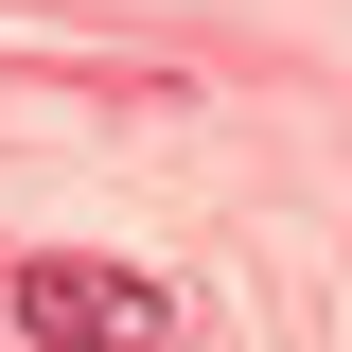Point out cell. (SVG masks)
<instances>
[{
    "label": "cell",
    "instance_id": "cell-1",
    "mask_svg": "<svg viewBox=\"0 0 352 352\" xmlns=\"http://www.w3.org/2000/svg\"><path fill=\"white\" fill-rule=\"evenodd\" d=\"M0 317H18L36 352H176V282L159 264H88V247H36Z\"/></svg>",
    "mask_w": 352,
    "mask_h": 352
}]
</instances>
